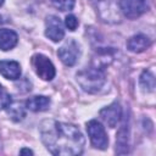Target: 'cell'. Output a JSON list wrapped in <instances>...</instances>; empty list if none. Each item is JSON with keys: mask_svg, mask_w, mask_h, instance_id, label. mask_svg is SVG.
Masks as SVG:
<instances>
[{"mask_svg": "<svg viewBox=\"0 0 156 156\" xmlns=\"http://www.w3.org/2000/svg\"><path fill=\"white\" fill-rule=\"evenodd\" d=\"M40 135L52 155L76 156L83 152L85 139L74 124L46 119L40 124Z\"/></svg>", "mask_w": 156, "mask_h": 156, "instance_id": "cell-1", "label": "cell"}, {"mask_svg": "<svg viewBox=\"0 0 156 156\" xmlns=\"http://www.w3.org/2000/svg\"><path fill=\"white\" fill-rule=\"evenodd\" d=\"M106 76L101 68L89 67L77 73V82L87 93H96L105 84Z\"/></svg>", "mask_w": 156, "mask_h": 156, "instance_id": "cell-2", "label": "cell"}, {"mask_svg": "<svg viewBox=\"0 0 156 156\" xmlns=\"http://www.w3.org/2000/svg\"><path fill=\"white\" fill-rule=\"evenodd\" d=\"M87 132L89 135V139L91 141V145L95 149H100V150H105L108 145V139H107V134L105 132L104 126L95 119H91L87 123Z\"/></svg>", "mask_w": 156, "mask_h": 156, "instance_id": "cell-3", "label": "cell"}, {"mask_svg": "<svg viewBox=\"0 0 156 156\" xmlns=\"http://www.w3.org/2000/svg\"><path fill=\"white\" fill-rule=\"evenodd\" d=\"M30 62L37 76H39V78H41L43 80H51L55 77L56 74L55 66L45 55L35 54L32 56Z\"/></svg>", "mask_w": 156, "mask_h": 156, "instance_id": "cell-4", "label": "cell"}, {"mask_svg": "<svg viewBox=\"0 0 156 156\" xmlns=\"http://www.w3.org/2000/svg\"><path fill=\"white\" fill-rule=\"evenodd\" d=\"M119 7L128 18H136L149 9L147 0H119Z\"/></svg>", "mask_w": 156, "mask_h": 156, "instance_id": "cell-5", "label": "cell"}, {"mask_svg": "<svg viewBox=\"0 0 156 156\" xmlns=\"http://www.w3.org/2000/svg\"><path fill=\"white\" fill-rule=\"evenodd\" d=\"M79 45L77 44L76 40L69 39L67 40L58 50H57V55L60 57V60L66 65V66H73L78 57H79Z\"/></svg>", "mask_w": 156, "mask_h": 156, "instance_id": "cell-6", "label": "cell"}, {"mask_svg": "<svg viewBox=\"0 0 156 156\" xmlns=\"http://www.w3.org/2000/svg\"><path fill=\"white\" fill-rule=\"evenodd\" d=\"M45 35L55 43L63 39L65 29H63V24H62V22L60 21L58 17H56V16H48L46 17Z\"/></svg>", "mask_w": 156, "mask_h": 156, "instance_id": "cell-7", "label": "cell"}, {"mask_svg": "<svg viewBox=\"0 0 156 156\" xmlns=\"http://www.w3.org/2000/svg\"><path fill=\"white\" fill-rule=\"evenodd\" d=\"M100 117L111 128H115L122 117V108L118 102H113L110 106L100 111Z\"/></svg>", "mask_w": 156, "mask_h": 156, "instance_id": "cell-8", "label": "cell"}, {"mask_svg": "<svg viewBox=\"0 0 156 156\" xmlns=\"http://www.w3.org/2000/svg\"><path fill=\"white\" fill-rule=\"evenodd\" d=\"M0 74L11 80H16L21 77V66L16 61H0Z\"/></svg>", "mask_w": 156, "mask_h": 156, "instance_id": "cell-9", "label": "cell"}, {"mask_svg": "<svg viewBox=\"0 0 156 156\" xmlns=\"http://www.w3.org/2000/svg\"><path fill=\"white\" fill-rule=\"evenodd\" d=\"M151 45V40L144 34H136L129 38L127 41V48L132 52H143Z\"/></svg>", "mask_w": 156, "mask_h": 156, "instance_id": "cell-10", "label": "cell"}, {"mask_svg": "<svg viewBox=\"0 0 156 156\" xmlns=\"http://www.w3.org/2000/svg\"><path fill=\"white\" fill-rule=\"evenodd\" d=\"M17 41H18V37L13 30L6 29V28L0 29V49L1 50L7 51L13 49L17 45Z\"/></svg>", "mask_w": 156, "mask_h": 156, "instance_id": "cell-11", "label": "cell"}, {"mask_svg": "<svg viewBox=\"0 0 156 156\" xmlns=\"http://www.w3.org/2000/svg\"><path fill=\"white\" fill-rule=\"evenodd\" d=\"M50 106V99L43 95H35L26 101V107L33 112H40L48 110Z\"/></svg>", "mask_w": 156, "mask_h": 156, "instance_id": "cell-12", "label": "cell"}, {"mask_svg": "<svg viewBox=\"0 0 156 156\" xmlns=\"http://www.w3.org/2000/svg\"><path fill=\"white\" fill-rule=\"evenodd\" d=\"M5 108H7V112L13 121H21L26 116V111H24V107L22 106V104L11 101Z\"/></svg>", "mask_w": 156, "mask_h": 156, "instance_id": "cell-13", "label": "cell"}, {"mask_svg": "<svg viewBox=\"0 0 156 156\" xmlns=\"http://www.w3.org/2000/svg\"><path fill=\"white\" fill-rule=\"evenodd\" d=\"M140 85L146 91H154V89H155V77L150 71H144L141 73Z\"/></svg>", "mask_w": 156, "mask_h": 156, "instance_id": "cell-14", "label": "cell"}, {"mask_svg": "<svg viewBox=\"0 0 156 156\" xmlns=\"http://www.w3.org/2000/svg\"><path fill=\"white\" fill-rule=\"evenodd\" d=\"M51 1V4L56 7V9H58V10H61V11H69V10H72L73 9V6H74V0H50Z\"/></svg>", "mask_w": 156, "mask_h": 156, "instance_id": "cell-15", "label": "cell"}, {"mask_svg": "<svg viewBox=\"0 0 156 156\" xmlns=\"http://www.w3.org/2000/svg\"><path fill=\"white\" fill-rule=\"evenodd\" d=\"M65 24L69 30H74L78 27V20L74 15H68L65 18Z\"/></svg>", "mask_w": 156, "mask_h": 156, "instance_id": "cell-16", "label": "cell"}, {"mask_svg": "<svg viewBox=\"0 0 156 156\" xmlns=\"http://www.w3.org/2000/svg\"><path fill=\"white\" fill-rule=\"evenodd\" d=\"M20 154H21V155H24V154H27V155H33V151L29 150V149H22V150L20 151Z\"/></svg>", "mask_w": 156, "mask_h": 156, "instance_id": "cell-17", "label": "cell"}, {"mask_svg": "<svg viewBox=\"0 0 156 156\" xmlns=\"http://www.w3.org/2000/svg\"><path fill=\"white\" fill-rule=\"evenodd\" d=\"M1 94H2V88H1V84H0V96H1Z\"/></svg>", "mask_w": 156, "mask_h": 156, "instance_id": "cell-18", "label": "cell"}, {"mask_svg": "<svg viewBox=\"0 0 156 156\" xmlns=\"http://www.w3.org/2000/svg\"><path fill=\"white\" fill-rule=\"evenodd\" d=\"M2 4H4V0H0V6H1Z\"/></svg>", "mask_w": 156, "mask_h": 156, "instance_id": "cell-19", "label": "cell"}, {"mask_svg": "<svg viewBox=\"0 0 156 156\" xmlns=\"http://www.w3.org/2000/svg\"><path fill=\"white\" fill-rule=\"evenodd\" d=\"M1 22H2V20H1V16H0V23H1Z\"/></svg>", "mask_w": 156, "mask_h": 156, "instance_id": "cell-20", "label": "cell"}]
</instances>
